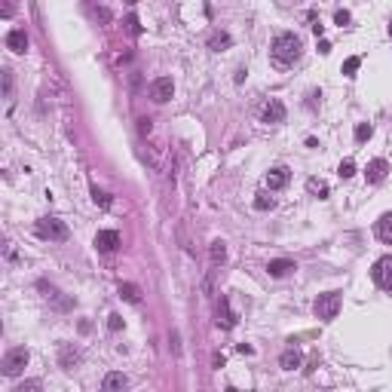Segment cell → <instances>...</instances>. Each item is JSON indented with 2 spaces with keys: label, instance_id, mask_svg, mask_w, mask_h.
Listing matches in <instances>:
<instances>
[{
  "label": "cell",
  "instance_id": "obj_4",
  "mask_svg": "<svg viewBox=\"0 0 392 392\" xmlns=\"http://www.w3.org/2000/svg\"><path fill=\"white\" fill-rule=\"evenodd\" d=\"M28 349L25 346H16V349H10L7 356H4V374L7 377H19L25 368H28Z\"/></svg>",
  "mask_w": 392,
  "mask_h": 392
},
{
  "label": "cell",
  "instance_id": "obj_16",
  "mask_svg": "<svg viewBox=\"0 0 392 392\" xmlns=\"http://www.w3.org/2000/svg\"><path fill=\"white\" fill-rule=\"evenodd\" d=\"M300 362H303V359H300V352H297L294 346H288V349L282 352V359H279L282 371H297V368H300Z\"/></svg>",
  "mask_w": 392,
  "mask_h": 392
},
{
  "label": "cell",
  "instance_id": "obj_1",
  "mask_svg": "<svg viewBox=\"0 0 392 392\" xmlns=\"http://www.w3.org/2000/svg\"><path fill=\"white\" fill-rule=\"evenodd\" d=\"M300 52H303V40H300L297 34H291V31L276 34V37H273V43H270V55H273V61L282 64V68L294 64V61L300 58Z\"/></svg>",
  "mask_w": 392,
  "mask_h": 392
},
{
  "label": "cell",
  "instance_id": "obj_6",
  "mask_svg": "<svg viewBox=\"0 0 392 392\" xmlns=\"http://www.w3.org/2000/svg\"><path fill=\"white\" fill-rule=\"evenodd\" d=\"M260 123H267V126L285 123V104H282L279 98H270V101L264 104V110H260Z\"/></svg>",
  "mask_w": 392,
  "mask_h": 392
},
{
  "label": "cell",
  "instance_id": "obj_11",
  "mask_svg": "<svg viewBox=\"0 0 392 392\" xmlns=\"http://www.w3.org/2000/svg\"><path fill=\"white\" fill-rule=\"evenodd\" d=\"M77 362H80V349H77V346H71V343H64V346L58 349V365H61L64 371H71Z\"/></svg>",
  "mask_w": 392,
  "mask_h": 392
},
{
  "label": "cell",
  "instance_id": "obj_2",
  "mask_svg": "<svg viewBox=\"0 0 392 392\" xmlns=\"http://www.w3.org/2000/svg\"><path fill=\"white\" fill-rule=\"evenodd\" d=\"M34 230H37L40 239H49V242H64L68 239V224L58 221V218H40L34 224Z\"/></svg>",
  "mask_w": 392,
  "mask_h": 392
},
{
  "label": "cell",
  "instance_id": "obj_15",
  "mask_svg": "<svg viewBox=\"0 0 392 392\" xmlns=\"http://www.w3.org/2000/svg\"><path fill=\"white\" fill-rule=\"evenodd\" d=\"M230 43H233V37H230L227 31H215V34L209 37V49H212V52H224V49H230Z\"/></svg>",
  "mask_w": 392,
  "mask_h": 392
},
{
  "label": "cell",
  "instance_id": "obj_23",
  "mask_svg": "<svg viewBox=\"0 0 392 392\" xmlns=\"http://www.w3.org/2000/svg\"><path fill=\"white\" fill-rule=\"evenodd\" d=\"M359 68H362V58H356V55H352V58H346V61H343V68H340V71H343V77H356V71H359Z\"/></svg>",
  "mask_w": 392,
  "mask_h": 392
},
{
  "label": "cell",
  "instance_id": "obj_30",
  "mask_svg": "<svg viewBox=\"0 0 392 392\" xmlns=\"http://www.w3.org/2000/svg\"><path fill=\"white\" fill-rule=\"evenodd\" d=\"M37 389H40V383H37V380H28V383H22V386H16L13 392H37Z\"/></svg>",
  "mask_w": 392,
  "mask_h": 392
},
{
  "label": "cell",
  "instance_id": "obj_27",
  "mask_svg": "<svg viewBox=\"0 0 392 392\" xmlns=\"http://www.w3.org/2000/svg\"><path fill=\"white\" fill-rule=\"evenodd\" d=\"M126 31H129V34H135V37L141 34V22H138V16H135V13H132V16H126Z\"/></svg>",
  "mask_w": 392,
  "mask_h": 392
},
{
  "label": "cell",
  "instance_id": "obj_7",
  "mask_svg": "<svg viewBox=\"0 0 392 392\" xmlns=\"http://www.w3.org/2000/svg\"><path fill=\"white\" fill-rule=\"evenodd\" d=\"M172 95H175V83H172V77H160V80H153V83H150V98H153L156 104H166Z\"/></svg>",
  "mask_w": 392,
  "mask_h": 392
},
{
  "label": "cell",
  "instance_id": "obj_8",
  "mask_svg": "<svg viewBox=\"0 0 392 392\" xmlns=\"http://www.w3.org/2000/svg\"><path fill=\"white\" fill-rule=\"evenodd\" d=\"M95 248L104 251V254L116 251V248H120V233H116V230H98L95 233Z\"/></svg>",
  "mask_w": 392,
  "mask_h": 392
},
{
  "label": "cell",
  "instance_id": "obj_32",
  "mask_svg": "<svg viewBox=\"0 0 392 392\" xmlns=\"http://www.w3.org/2000/svg\"><path fill=\"white\" fill-rule=\"evenodd\" d=\"M319 52H322V55H328V52H331V43L325 40V37H319Z\"/></svg>",
  "mask_w": 392,
  "mask_h": 392
},
{
  "label": "cell",
  "instance_id": "obj_22",
  "mask_svg": "<svg viewBox=\"0 0 392 392\" xmlns=\"http://www.w3.org/2000/svg\"><path fill=\"white\" fill-rule=\"evenodd\" d=\"M92 203H95V206H101V209H110V193H104L101 187H95V184H92Z\"/></svg>",
  "mask_w": 392,
  "mask_h": 392
},
{
  "label": "cell",
  "instance_id": "obj_19",
  "mask_svg": "<svg viewBox=\"0 0 392 392\" xmlns=\"http://www.w3.org/2000/svg\"><path fill=\"white\" fill-rule=\"evenodd\" d=\"M209 257H212V264H224V260H227V242L215 239V242L209 245Z\"/></svg>",
  "mask_w": 392,
  "mask_h": 392
},
{
  "label": "cell",
  "instance_id": "obj_5",
  "mask_svg": "<svg viewBox=\"0 0 392 392\" xmlns=\"http://www.w3.org/2000/svg\"><path fill=\"white\" fill-rule=\"evenodd\" d=\"M374 282L386 291H392V254H383L374 264Z\"/></svg>",
  "mask_w": 392,
  "mask_h": 392
},
{
  "label": "cell",
  "instance_id": "obj_33",
  "mask_svg": "<svg viewBox=\"0 0 392 392\" xmlns=\"http://www.w3.org/2000/svg\"><path fill=\"white\" fill-rule=\"evenodd\" d=\"M138 129H141V135H144V138H147V135H150V129H153V126H150V120H141V126H138Z\"/></svg>",
  "mask_w": 392,
  "mask_h": 392
},
{
  "label": "cell",
  "instance_id": "obj_36",
  "mask_svg": "<svg viewBox=\"0 0 392 392\" xmlns=\"http://www.w3.org/2000/svg\"><path fill=\"white\" fill-rule=\"evenodd\" d=\"M389 37H392V22H389Z\"/></svg>",
  "mask_w": 392,
  "mask_h": 392
},
{
  "label": "cell",
  "instance_id": "obj_18",
  "mask_svg": "<svg viewBox=\"0 0 392 392\" xmlns=\"http://www.w3.org/2000/svg\"><path fill=\"white\" fill-rule=\"evenodd\" d=\"M377 236H380L386 245H392V212H386V215L377 221Z\"/></svg>",
  "mask_w": 392,
  "mask_h": 392
},
{
  "label": "cell",
  "instance_id": "obj_17",
  "mask_svg": "<svg viewBox=\"0 0 392 392\" xmlns=\"http://www.w3.org/2000/svg\"><path fill=\"white\" fill-rule=\"evenodd\" d=\"M126 386H129L126 374H116V371H113V374H107V377H104V383H101V389H104V392H116V389H126Z\"/></svg>",
  "mask_w": 392,
  "mask_h": 392
},
{
  "label": "cell",
  "instance_id": "obj_28",
  "mask_svg": "<svg viewBox=\"0 0 392 392\" xmlns=\"http://www.w3.org/2000/svg\"><path fill=\"white\" fill-rule=\"evenodd\" d=\"M371 132H374V129H371V123H359V126H356V141H368V138H371Z\"/></svg>",
  "mask_w": 392,
  "mask_h": 392
},
{
  "label": "cell",
  "instance_id": "obj_24",
  "mask_svg": "<svg viewBox=\"0 0 392 392\" xmlns=\"http://www.w3.org/2000/svg\"><path fill=\"white\" fill-rule=\"evenodd\" d=\"M273 206H276V203H273V196H267V193H257V196H254V209H257V212H270Z\"/></svg>",
  "mask_w": 392,
  "mask_h": 392
},
{
  "label": "cell",
  "instance_id": "obj_35",
  "mask_svg": "<svg viewBox=\"0 0 392 392\" xmlns=\"http://www.w3.org/2000/svg\"><path fill=\"white\" fill-rule=\"evenodd\" d=\"M239 352H242V356H251V352H254V349H251L248 343H239Z\"/></svg>",
  "mask_w": 392,
  "mask_h": 392
},
{
  "label": "cell",
  "instance_id": "obj_37",
  "mask_svg": "<svg viewBox=\"0 0 392 392\" xmlns=\"http://www.w3.org/2000/svg\"><path fill=\"white\" fill-rule=\"evenodd\" d=\"M126 4H138V0H126Z\"/></svg>",
  "mask_w": 392,
  "mask_h": 392
},
{
  "label": "cell",
  "instance_id": "obj_3",
  "mask_svg": "<svg viewBox=\"0 0 392 392\" xmlns=\"http://www.w3.org/2000/svg\"><path fill=\"white\" fill-rule=\"evenodd\" d=\"M340 291H325V294H319L316 297V319H322V322H331V319H337V312H340Z\"/></svg>",
  "mask_w": 392,
  "mask_h": 392
},
{
  "label": "cell",
  "instance_id": "obj_10",
  "mask_svg": "<svg viewBox=\"0 0 392 392\" xmlns=\"http://www.w3.org/2000/svg\"><path fill=\"white\" fill-rule=\"evenodd\" d=\"M386 175H389V163H386V160H371V163H368V169H365L368 184H380Z\"/></svg>",
  "mask_w": 392,
  "mask_h": 392
},
{
  "label": "cell",
  "instance_id": "obj_13",
  "mask_svg": "<svg viewBox=\"0 0 392 392\" xmlns=\"http://www.w3.org/2000/svg\"><path fill=\"white\" fill-rule=\"evenodd\" d=\"M218 325H224V328H233V325H236V316H233V309H230V300H227V297L218 300Z\"/></svg>",
  "mask_w": 392,
  "mask_h": 392
},
{
  "label": "cell",
  "instance_id": "obj_29",
  "mask_svg": "<svg viewBox=\"0 0 392 392\" xmlns=\"http://www.w3.org/2000/svg\"><path fill=\"white\" fill-rule=\"evenodd\" d=\"M349 19H352V16H349L346 10H337V13H334V25H340V28H346V25H349Z\"/></svg>",
  "mask_w": 392,
  "mask_h": 392
},
{
  "label": "cell",
  "instance_id": "obj_20",
  "mask_svg": "<svg viewBox=\"0 0 392 392\" xmlns=\"http://www.w3.org/2000/svg\"><path fill=\"white\" fill-rule=\"evenodd\" d=\"M120 297L129 300V303H141V288L132 285V282H123V285H120Z\"/></svg>",
  "mask_w": 392,
  "mask_h": 392
},
{
  "label": "cell",
  "instance_id": "obj_34",
  "mask_svg": "<svg viewBox=\"0 0 392 392\" xmlns=\"http://www.w3.org/2000/svg\"><path fill=\"white\" fill-rule=\"evenodd\" d=\"M312 34H316V40H319V37L325 34V25H319V22H312Z\"/></svg>",
  "mask_w": 392,
  "mask_h": 392
},
{
  "label": "cell",
  "instance_id": "obj_21",
  "mask_svg": "<svg viewBox=\"0 0 392 392\" xmlns=\"http://www.w3.org/2000/svg\"><path fill=\"white\" fill-rule=\"evenodd\" d=\"M306 190H309L312 196H319V200H325V196L331 193V190H328V184H325V181H319V178H309V181H306Z\"/></svg>",
  "mask_w": 392,
  "mask_h": 392
},
{
  "label": "cell",
  "instance_id": "obj_14",
  "mask_svg": "<svg viewBox=\"0 0 392 392\" xmlns=\"http://www.w3.org/2000/svg\"><path fill=\"white\" fill-rule=\"evenodd\" d=\"M7 46H10L13 52H19V55H22V52L28 49V34H25V31H19V28H16V31H10V34H7Z\"/></svg>",
  "mask_w": 392,
  "mask_h": 392
},
{
  "label": "cell",
  "instance_id": "obj_26",
  "mask_svg": "<svg viewBox=\"0 0 392 392\" xmlns=\"http://www.w3.org/2000/svg\"><path fill=\"white\" fill-rule=\"evenodd\" d=\"M123 325H126V322H123L120 312H110V316H107V328H110V331H123Z\"/></svg>",
  "mask_w": 392,
  "mask_h": 392
},
{
  "label": "cell",
  "instance_id": "obj_31",
  "mask_svg": "<svg viewBox=\"0 0 392 392\" xmlns=\"http://www.w3.org/2000/svg\"><path fill=\"white\" fill-rule=\"evenodd\" d=\"M16 13V0H4V19H10Z\"/></svg>",
  "mask_w": 392,
  "mask_h": 392
},
{
  "label": "cell",
  "instance_id": "obj_12",
  "mask_svg": "<svg viewBox=\"0 0 392 392\" xmlns=\"http://www.w3.org/2000/svg\"><path fill=\"white\" fill-rule=\"evenodd\" d=\"M288 178H291V172H288L285 166H279V169H273V172L267 175V187H270V190H282V187L288 184Z\"/></svg>",
  "mask_w": 392,
  "mask_h": 392
},
{
  "label": "cell",
  "instance_id": "obj_9",
  "mask_svg": "<svg viewBox=\"0 0 392 392\" xmlns=\"http://www.w3.org/2000/svg\"><path fill=\"white\" fill-rule=\"evenodd\" d=\"M297 267H294V260H288V257H276V260H270L267 264V273L273 279H282V276H288V273H294Z\"/></svg>",
  "mask_w": 392,
  "mask_h": 392
},
{
  "label": "cell",
  "instance_id": "obj_25",
  "mask_svg": "<svg viewBox=\"0 0 392 392\" xmlns=\"http://www.w3.org/2000/svg\"><path fill=\"white\" fill-rule=\"evenodd\" d=\"M337 175H340V178H352V175H356V163H352V160H343L340 169H337Z\"/></svg>",
  "mask_w": 392,
  "mask_h": 392
}]
</instances>
